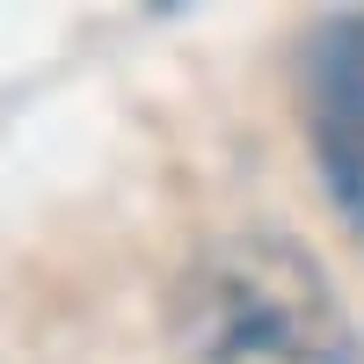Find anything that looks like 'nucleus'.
Here are the masks:
<instances>
[{"instance_id": "2", "label": "nucleus", "mask_w": 364, "mask_h": 364, "mask_svg": "<svg viewBox=\"0 0 364 364\" xmlns=\"http://www.w3.org/2000/svg\"><path fill=\"white\" fill-rule=\"evenodd\" d=\"M306 139L336 211L364 233V15L328 22L306 51Z\"/></svg>"}, {"instance_id": "1", "label": "nucleus", "mask_w": 364, "mask_h": 364, "mask_svg": "<svg viewBox=\"0 0 364 364\" xmlns=\"http://www.w3.org/2000/svg\"><path fill=\"white\" fill-rule=\"evenodd\" d=\"M175 364H364L336 277L291 233H219L168 291Z\"/></svg>"}]
</instances>
